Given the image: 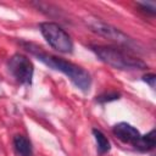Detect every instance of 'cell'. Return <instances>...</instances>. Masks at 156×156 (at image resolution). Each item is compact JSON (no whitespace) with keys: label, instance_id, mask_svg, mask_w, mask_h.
<instances>
[{"label":"cell","instance_id":"cell-3","mask_svg":"<svg viewBox=\"0 0 156 156\" xmlns=\"http://www.w3.org/2000/svg\"><path fill=\"white\" fill-rule=\"evenodd\" d=\"M40 32L50 46L60 52L69 54L73 50V43L71 37L54 22H44L40 24Z\"/></svg>","mask_w":156,"mask_h":156},{"label":"cell","instance_id":"cell-1","mask_svg":"<svg viewBox=\"0 0 156 156\" xmlns=\"http://www.w3.org/2000/svg\"><path fill=\"white\" fill-rule=\"evenodd\" d=\"M24 46L38 60H40L41 62H44L49 67H51L54 69H57V71L62 72L63 74H66L79 89H82L83 91L89 90L90 84H91V79H90L89 73L84 68H82L80 66H78L76 63H72V62L66 61L63 58H60L57 56L46 54V52L41 51L39 48H37L32 44H24Z\"/></svg>","mask_w":156,"mask_h":156},{"label":"cell","instance_id":"cell-10","mask_svg":"<svg viewBox=\"0 0 156 156\" xmlns=\"http://www.w3.org/2000/svg\"><path fill=\"white\" fill-rule=\"evenodd\" d=\"M139 5H140V7H141L144 11L150 12V13H155L156 6H155L154 2H139Z\"/></svg>","mask_w":156,"mask_h":156},{"label":"cell","instance_id":"cell-11","mask_svg":"<svg viewBox=\"0 0 156 156\" xmlns=\"http://www.w3.org/2000/svg\"><path fill=\"white\" fill-rule=\"evenodd\" d=\"M118 94H106V95H101V96H99L98 98V101H100V102H108V101H112V100H116V99H118Z\"/></svg>","mask_w":156,"mask_h":156},{"label":"cell","instance_id":"cell-5","mask_svg":"<svg viewBox=\"0 0 156 156\" xmlns=\"http://www.w3.org/2000/svg\"><path fill=\"white\" fill-rule=\"evenodd\" d=\"M11 74L22 84H30L33 78V65L28 57L21 54L13 55L9 61Z\"/></svg>","mask_w":156,"mask_h":156},{"label":"cell","instance_id":"cell-12","mask_svg":"<svg viewBox=\"0 0 156 156\" xmlns=\"http://www.w3.org/2000/svg\"><path fill=\"white\" fill-rule=\"evenodd\" d=\"M143 79H144V82H146V83H147L152 89L155 88V82H156V76H155V74L149 73V74L144 76V77H143Z\"/></svg>","mask_w":156,"mask_h":156},{"label":"cell","instance_id":"cell-7","mask_svg":"<svg viewBox=\"0 0 156 156\" xmlns=\"http://www.w3.org/2000/svg\"><path fill=\"white\" fill-rule=\"evenodd\" d=\"M13 147L20 156H32V144L23 135H16L13 138Z\"/></svg>","mask_w":156,"mask_h":156},{"label":"cell","instance_id":"cell-4","mask_svg":"<svg viewBox=\"0 0 156 156\" xmlns=\"http://www.w3.org/2000/svg\"><path fill=\"white\" fill-rule=\"evenodd\" d=\"M88 24L91 28V30H94L95 33H98L99 35H102L112 41H116L117 44H121L128 49H134L136 50L139 44L135 43L132 38H129L127 34H124L123 32H121L119 29L100 21L99 18H89L88 20Z\"/></svg>","mask_w":156,"mask_h":156},{"label":"cell","instance_id":"cell-8","mask_svg":"<svg viewBox=\"0 0 156 156\" xmlns=\"http://www.w3.org/2000/svg\"><path fill=\"white\" fill-rule=\"evenodd\" d=\"M156 144V139H155V132L151 130L150 133L145 134V135H140V138L136 140V143L133 145L135 149L140 150V151H149L151 149H154Z\"/></svg>","mask_w":156,"mask_h":156},{"label":"cell","instance_id":"cell-9","mask_svg":"<svg viewBox=\"0 0 156 156\" xmlns=\"http://www.w3.org/2000/svg\"><path fill=\"white\" fill-rule=\"evenodd\" d=\"M93 135L95 138V141H96V145H98V150L100 154H106L110 151V141L105 136V134L99 130V129H93Z\"/></svg>","mask_w":156,"mask_h":156},{"label":"cell","instance_id":"cell-2","mask_svg":"<svg viewBox=\"0 0 156 156\" xmlns=\"http://www.w3.org/2000/svg\"><path fill=\"white\" fill-rule=\"evenodd\" d=\"M93 50L102 62L117 69H145L147 67V65L141 58H138L117 48L98 45L93 46Z\"/></svg>","mask_w":156,"mask_h":156},{"label":"cell","instance_id":"cell-6","mask_svg":"<svg viewBox=\"0 0 156 156\" xmlns=\"http://www.w3.org/2000/svg\"><path fill=\"white\" fill-rule=\"evenodd\" d=\"M112 132H113V134L121 140V141H123V143H129V144H132V145H134L135 143H136V140L140 138V133H139V130L135 128V127H133V126H130L129 123H126V122H121V123H118V124H116L115 127H113V129H112Z\"/></svg>","mask_w":156,"mask_h":156}]
</instances>
